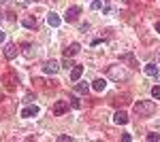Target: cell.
<instances>
[{
  "mask_svg": "<svg viewBox=\"0 0 160 142\" xmlns=\"http://www.w3.org/2000/svg\"><path fill=\"white\" fill-rule=\"evenodd\" d=\"M4 57L7 59H15L17 57V47H15L13 43H7V45H4Z\"/></svg>",
  "mask_w": 160,
  "mask_h": 142,
  "instance_id": "8992f818",
  "label": "cell"
},
{
  "mask_svg": "<svg viewBox=\"0 0 160 142\" xmlns=\"http://www.w3.org/2000/svg\"><path fill=\"white\" fill-rule=\"evenodd\" d=\"M30 2H32V0H19V4H22V7H28Z\"/></svg>",
  "mask_w": 160,
  "mask_h": 142,
  "instance_id": "4316f807",
  "label": "cell"
},
{
  "mask_svg": "<svg viewBox=\"0 0 160 142\" xmlns=\"http://www.w3.org/2000/svg\"><path fill=\"white\" fill-rule=\"evenodd\" d=\"M100 7H102L100 0H92V9H100Z\"/></svg>",
  "mask_w": 160,
  "mask_h": 142,
  "instance_id": "cb8c5ba5",
  "label": "cell"
},
{
  "mask_svg": "<svg viewBox=\"0 0 160 142\" xmlns=\"http://www.w3.org/2000/svg\"><path fill=\"white\" fill-rule=\"evenodd\" d=\"M122 140H124V142H130V140H132V136H130V134H124Z\"/></svg>",
  "mask_w": 160,
  "mask_h": 142,
  "instance_id": "d4e9b609",
  "label": "cell"
},
{
  "mask_svg": "<svg viewBox=\"0 0 160 142\" xmlns=\"http://www.w3.org/2000/svg\"><path fill=\"white\" fill-rule=\"evenodd\" d=\"M107 74H109V79H113V81H128V76H130V72L124 70L122 66H109L107 68Z\"/></svg>",
  "mask_w": 160,
  "mask_h": 142,
  "instance_id": "7a4b0ae2",
  "label": "cell"
},
{
  "mask_svg": "<svg viewBox=\"0 0 160 142\" xmlns=\"http://www.w3.org/2000/svg\"><path fill=\"white\" fill-rule=\"evenodd\" d=\"M156 32L160 34V21H156Z\"/></svg>",
  "mask_w": 160,
  "mask_h": 142,
  "instance_id": "83f0119b",
  "label": "cell"
},
{
  "mask_svg": "<svg viewBox=\"0 0 160 142\" xmlns=\"http://www.w3.org/2000/svg\"><path fill=\"white\" fill-rule=\"evenodd\" d=\"M79 43H73V45H68V47L64 49V57H73V55H77L79 53Z\"/></svg>",
  "mask_w": 160,
  "mask_h": 142,
  "instance_id": "ba28073f",
  "label": "cell"
},
{
  "mask_svg": "<svg viewBox=\"0 0 160 142\" xmlns=\"http://www.w3.org/2000/svg\"><path fill=\"white\" fill-rule=\"evenodd\" d=\"M37 115H38V106H37V104H32V106H26L24 110H22V117H26V119L37 117Z\"/></svg>",
  "mask_w": 160,
  "mask_h": 142,
  "instance_id": "52a82bcc",
  "label": "cell"
},
{
  "mask_svg": "<svg viewBox=\"0 0 160 142\" xmlns=\"http://www.w3.org/2000/svg\"><path fill=\"white\" fill-rule=\"evenodd\" d=\"M0 43H4V32H0Z\"/></svg>",
  "mask_w": 160,
  "mask_h": 142,
  "instance_id": "f1b7e54d",
  "label": "cell"
},
{
  "mask_svg": "<svg viewBox=\"0 0 160 142\" xmlns=\"http://www.w3.org/2000/svg\"><path fill=\"white\" fill-rule=\"evenodd\" d=\"M0 2H2V4H4V2H9V0H0Z\"/></svg>",
  "mask_w": 160,
  "mask_h": 142,
  "instance_id": "f546056e",
  "label": "cell"
},
{
  "mask_svg": "<svg viewBox=\"0 0 160 142\" xmlns=\"http://www.w3.org/2000/svg\"><path fill=\"white\" fill-rule=\"evenodd\" d=\"M152 95H154L156 100H160V87H152Z\"/></svg>",
  "mask_w": 160,
  "mask_h": 142,
  "instance_id": "603a6c76",
  "label": "cell"
},
{
  "mask_svg": "<svg viewBox=\"0 0 160 142\" xmlns=\"http://www.w3.org/2000/svg\"><path fill=\"white\" fill-rule=\"evenodd\" d=\"M105 87H107V81H105V79H96V81L92 83V89H94V91H102Z\"/></svg>",
  "mask_w": 160,
  "mask_h": 142,
  "instance_id": "5bb4252c",
  "label": "cell"
},
{
  "mask_svg": "<svg viewBox=\"0 0 160 142\" xmlns=\"http://www.w3.org/2000/svg\"><path fill=\"white\" fill-rule=\"evenodd\" d=\"M58 70H60V64L56 59H49V62L43 64V72L45 74H58Z\"/></svg>",
  "mask_w": 160,
  "mask_h": 142,
  "instance_id": "277c9868",
  "label": "cell"
},
{
  "mask_svg": "<svg viewBox=\"0 0 160 142\" xmlns=\"http://www.w3.org/2000/svg\"><path fill=\"white\" fill-rule=\"evenodd\" d=\"M73 66H75L73 59H71V57H64V62H62V68H64V70H71Z\"/></svg>",
  "mask_w": 160,
  "mask_h": 142,
  "instance_id": "ac0fdd59",
  "label": "cell"
},
{
  "mask_svg": "<svg viewBox=\"0 0 160 142\" xmlns=\"http://www.w3.org/2000/svg\"><path fill=\"white\" fill-rule=\"evenodd\" d=\"M71 106H73V108H79V106H81V102H79V100H77L75 95L71 98Z\"/></svg>",
  "mask_w": 160,
  "mask_h": 142,
  "instance_id": "ffe728a7",
  "label": "cell"
},
{
  "mask_svg": "<svg viewBox=\"0 0 160 142\" xmlns=\"http://www.w3.org/2000/svg\"><path fill=\"white\" fill-rule=\"evenodd\" d=\"M113 121H115L118 125H126V123H128V115H126L124 110H118V112L113 115Z\"/></svg>",
  "mask_w": 160,
  "mask_h": 142,
  "instance_id": "9c48e42d",
  "label": "cell"
},
{
  "mask_svg": "<svg viewBox=\"0 0 160 142\" xmlns=\"http://www.w3.org/2000/svg\"><path fill=\"white\" fill-rule=\"evenodd\" d=\"M90 30V24H81V32H88Z\"/></svg>",
  "mask_w": 160,
  "mask_h": 142,
  "instance_id": "484cf974",
  "label": "cell"
},
{
  "mask_svg": "<svg viewBox=\"0 0 160 142\" xmlns=\"http://www.w3.org/2000/svg\"><path fill=\"white\" fill-rule=\"evenodd\" d=\"M120 62H126V64H130V68H135L137 66V59L132 53H124V55H120Z\"/></svg>",
  "mask_w": 160,
  "mask_h": 142,
  "instance_id": "30bf717a",
  "label": "cell"
},
{
  "mask_svg": "<svg viewBox=\"0 0 160 142\" xmlns=\"http://www.w3.org/2000/svg\"><path fill=\"white\" fill-rule=\"evenodd\" d=\"M145 140H160V134H148V136H145Z\"/></svg>",
  "mask_w": 160,
  "mask_h": 142,
  "instance_id": "d6986e66",
  "label": "cell"
},
{
  "mask_svg": "<svg viewBox=\"0 0 160 142\" xmlns=\"http://www.w3.org/2000/svg\"><path fill=\"white\" fill-rule=\"evenodd\" d=\"M22 24H24L26 28H30V30H34V28H37V19H34V17H24Z\"/></svg>",
  "mask_w": 160,
  "mask_h": 142,
  "instance_id": "9a60e30c",
  "label": "cell"
},
{
  "mask_svg": "<svg viewBox=\"0 0 160 142\" xmlns=\"http://www.w3.org/2000/svg\"><path fill=\"white\" fill-rule=\"evenodd\" d=\"M79 15H81V7H71V9H66V15H64V19L68 21V24H73L79 19Z\"/></svg>",
  "mask_w": 160,
  "mask_h": 142,
  "instance_id": "3957f363",
  "label": "cell"
},
{
  "mask_svg": "<svg viewBox=\"0 0 160 142\" xmlns=\"http://www.w3.org/2000/svg\"><path fill=\"white\" fill-rule=\"evenodd\" d=\"M88 89H90L88 83H77L75 85V91H77V94H88Z\"/></svg>",
  "mask_w": 160,
  "mask_h": 142,
  "instance_id": "2e32d148",
  "label": "cell"
},
{
  "mask_svg": "<svg viewBox=\"0 0 160 142\" xmlns=\"http://www.w3.org/2000/svg\"><path fill=\"white\" fill-rule=\"evenodd\" d=\"M143 72H145L148 76H156V74H158V68H156L154 64H145V66H143Z\"/></svg>",
  "mask_w": 160,
  "mask_h": 142,
  "instance_id": "4fadbf2b",
  "label": "cell"
},
{
  "mask_svg": "<svg viewBox=\"0 0 160 142\" xmlns=\"http://www.w3.org/2000/svg\"><path fill=\"white\" fill-rule=\"evenodd\" d=\"M154 110H156V106H154L152 100H139L135 104V115L137 117H152Z\"/></svg>",
  "mask_w": 160,
  "mask_h": 142,
  "instance_id": "6da1fadb",
  "label": "cell"
},
{
  "mask_svg": "<svg viewBox=\"0 0 160 142\" xmlns=\"http://www.w3.org/2000/svg\"><path fill=\"white\" fill-rule=\"evenodd\" d=\"M81 74H83V66H73L71 68V81H79Z\"/></svg>",
  "mask_w": 160,
  "mask_h": 142,
  "instance_id": "8fae6325",
  "label": "cell"
},
{
  "mask_svg": "<svg viewBox=\"0 0 160 142\" xmlns=\"http://www.w3.org/2000/svg\"><path fill=\"white\" fill-rule=\"evenodd\" d=\"M66 110H68V102H66V100H58V102L53 104V115H58V117L64 115Z\"/></svg>",
  "mask_w": 160,
  "mask_h": 142,
  "instance_id": "5b68a950",
  "label": "cell"
},
{
  "mask_svg": "<svg viewBox=\"0 0 160 142\" xmlns=\"http://www.w3.org/2000/svg\"><path fill=\"white\" fill-rule=\"evenodd\" d=\"M73 138L71 136H66V134H62V136H58V142H71Z\"/></svg>",
  "mask_w": 160,
  "mask_h": 142,
  "instance_id": "44dd1931",
  "label": "cell"
},
{
  "mask_svg": "<svg viewBox=\"0 0 160 142\" xmlns=\"http://www.w3.org/2000/svg\"><path fill=\"white\" fill-rule=\"evenodd\" d=\"M7 83H9V89H13V87H15V79H13V74H9V76H7Z\"/></svg>",
  "mask_w": 160,
  "mask_h": 142,
  "instance_id": "7402d4cb",
  "label": "cell"
},
{
  "mask_svg": "<svg viewBox=\"0 0 160 142\" xmlns=\"http://www.w3.org/2000/svg\"><path fill=\"white\" fill-rule=\"evenodd\" d=\"M22 47H24V55H26V57H32V55H34V53H32V45H30V43H24Z\"/></svg>",
  "mask_w": 160,
  "mask_h": 142,
  "instance_id": "e0dca14e",
  "label": "cell"
},
{
  "mask_svg": "<svg viewBox=\"0 0 160 142\" xmlns=\"http://www.w3.org/2000/svg\"><path fill=\"white\" fill-rule=\"evenodd\" d=\"M47 24H49L51 28H58V25H60V17H58L56 13H49V15H47Z\"/></svg>",
  "mask_w": 160,
  "mask_h": 142,
  "instance_id": "7c38bea8",
  "label": "cell"
}]
</instances>
